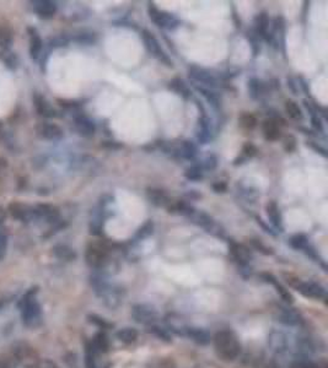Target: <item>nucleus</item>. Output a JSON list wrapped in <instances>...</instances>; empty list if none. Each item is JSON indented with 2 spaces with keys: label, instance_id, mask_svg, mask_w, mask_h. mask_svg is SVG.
<instances>
[{
  "label": "nucleus",
  "instance_id": "nucleus-1",
  "mask_svg": "<svg viewBox=\"0 0 328 368\" xmlns=\"http://www.w3.org/2000/svg\"><path fill=\"white\" fill-rule=\"evenodd\" d=\"M214 348L218 357L225 362H231L241 353V344L231 330H221L214 337Z\"/></svg>",
  "mask_w": 328,
  "mask_h": 368
},
{
  "label": "nucleus",
  "instance_id": "nucleus-2",
  "mask_svg": "<svg viewBox=\"0 0 328 368\" xmlns=\"http://www.w3.org/2000/svg\"><path fill=\"white\" fill-rule=\"evenodd\" d=\"M91 285L96 295L103 301L109 309L117 308L122 303V291L119 287L111 285L101 275L91 276Z\"/></svg>",
  "mask_w": 328,
  "mask_h": 368
},
{
  "label": "nucleus",
  "instance_id": "nucleus-3",
  "mask_svg": "<svg viewBox=\"0 0 328 368\" xmlns=\"http://www.w3.org/2000/svg\"><path fill=\"white\" fill-rule=\"evenodd\" d=\"M37 289H31L18 302V308L21 309L22 322L26 327L34 328L41 323L42 311L38 301L36 300Z\"/></svg>",
  "mask_w": 328,
  "mask_h": 368
},
{
  "label": "nucleus",
  "instance_id": "nucleus-4",
  "mask_svg": "<svg viewBox=\"0 0 328 368\" xmlns=\"http://www.w3.org/2000/svg\"><path fill=\"white\" fill-rule=\"evenodd\" d=\"M294 289H297L305 297L315 298V300H324L326 298V289L322 285L314 281H301L300 279L288 280Z\"/></svg>",
  "mask_w": 328,
  "mask_h": 368
},
{
  "label": "nucleus",
  "instance_id": "nucleus-5",
  "mask_svg": "<svg viewBox=\"0 0 328 368\" xmlns=\"http://www.w3.org/2000/svg\"><path fill=\"white\" fill-rule=\"evenodd\" d=\"M85 259L87 265L94 269H101L106 265L108 260L107 250L101 244H90L85 253Z\"/></svg>",
  "mask_w": 328,
  "mask_h": 368
},
{
  "label": "nucleus",
  "instance_id": "nucleus-6",
  "mask_svg": "<svg viewBox=\"0 0 328 368\" xmlns=\"http://www.w3.org/2000/svg\"><path fill=\"white\" fill-rule=\"evenodd\" d=\"M141 37H143V41H144V44H145L146 49H148V52L150 53L151 55H154L157 60L164 63L165 65L172 66V61L170 60V58L167 57L166 53L164 52V49H162L161 46H160L159 41H157V39L150 33V32L144 30L143 33H141Z\"/></svg>",
  "mask_w": 328,
  "mask_h": 368
},
{
  "label": "nucleus",
  "instance_id": "nucleus-7",
  "mask_svg": "<svg viewBox=\"0 0 328 368\" xmlns=\"http://www.w3.org/2000/svg\"><path fill=\"white\" fill-rule=\"evenodd\" d=\"M132 317L135 322L140 323V324L151 325L159 319V313L153 306L137 305L133 307Z\"/></svg>",
  "mask_w": 328,
  "mask_h": 368
},
{
  "label": "nucleus",
  "instance_id": "nucleus-8",
  "mask_svg": "<svg viewBox=\"0 0 328 368\" xmlns=\"http://www.w3.org/2000/svg\"><path fill=\"white\" fill-rule=\"evenodd\" d=\"M148 11H149V16H150L151 20H153L154 22L159 26V27L169 28V30H171V28L177 27L178 23H180V21H178L172 14H169V12H165V11H160V10H157L153 4L149 5Z\"/></svg>",
  "mask_w": 328,
  "mask_h": 368
},
{
  "label": "nucleus",
  "instance_id": "nucleus-9",
  "mask_svg": "<svg viewBox=\"0 0 328 368\" xmlns=\"http://www.w3.org/2000/svg\"><path fill=\"white\" fill-rule=\"evenodd\" d=\"M288 346H289V340L283 332L273 330L268 335V348L272 353L281 355L288 350Z\"/></svg>",
  "mask_w": 328,
  "mask_h": 368
},
{
  "label": "nucleus",
  "instance_id": "nucleus-10",
  "mask_svg": "<svg viewBox=\"0 0 328 368\" xmlns=\"http://www.w3.org/2000/svg\"><path fill=\"white\" fill-rule=\"evenodd\" d=\"M188 74L191 79L196 80V81L198 82H202V84L207 85V86L210 87L218 86L217 77L203 68H199V66H191V68L188 69Z\"/></svg>",
  "mask_w": 328,
  "mask_h": 368
},
{
  "label": "nucleus",
  "instance_id": "nucleus-11",
  "mask_svg": "<svg viewBox=\"0 0 328 368\" xmlns=\"http://www.w3.org/2000/svg\"><path fill=\"white\" fill-rule=\"evenodd\" d=\"M9 210L10 214L12 215V217L18 221H22V222H28V221L36 218L34 217L33 207L27 206V205L25 204H21V202H12L9 206Z\"/></svg>",
  "mask_w": 328,
  "mask_h": 368
},
{
  "label": "nucleus",
  "instance_id": "nucleus-12",
  "mask_svg": "<svg viewBox=\"0 0 328 368\" xmlns=\"http://www.w3.org/2000/svg\"><path fill=\"white\" fill-rule=\"evenodd\" d=\"M33 105L37 113H38L39 116L44 117V118H53V117H55L54 108H53L52 106H50V103L48 102L43 96L39 95V93H34L33 95Z\"/></svg>",
  "mask_w": 328,
  "mask_h": 368
},
{
  "label": "nucleus",
  "instance_id": "nucleus-13",
  "mask_svg": "<svg viewBox=\"0 0 328 368\" xmlns=\"http://www.w3.org/2000/svg\"><path fill=\"white\" fill-rule=\"evenodd\" d=\"M230 254L241 265H246L252 259V255H251L249 248L245 247L244 244L235 243V242H231L230 243Z\"/></svg>",
  "mask_w": 328,
  "mask_h": 368
},
{
  "label": "nucleus",
  "instance_id": "nucleus-14",
  "mask_svg": "<svg viewBox=\"0 0 328 368\" xmlns=\"http://www.w3.org/2000/svg\"><path fill=\"white\" fill-rule=\"evenodd\" d=\"M74 124H75L76 130L80 135L82 137H92L95 134V130L96 127L94 124V122L91 119H89L87 117L85 116H76L75 119H74Z\"/></svg>",
  "mask_w": 328,
  "mask_h": 368
},
{
  "label": "nucleus",
  "instance_id": "nucleus-15",
  "mask_svg": "<svg viewBox=\"0 0 328 368\" xmlns=\"http://www.w3.org/2000/svg\"><path fill=\"white\" fill-rule=\"evenodd\" d=\"M33 11L41 17H52L57 11V5L50 0H38L33 2Z\"/></svg>",
  "mask_w": 328,
  "mask_h": 368
},
{
  "label": "nucleus",
  "instance_id": "nucleus-16",
  "mask_svg": "<svg viewBox=\"0 0 328 368\" xmlns=\"http://www.w3.org/2000/svg\"><path fill=\"white\" fill-rule=\"evenodd\" d=\"M278 321L287 325H298L301 323V317L295 309L288 307H279Z\"/></svg>",
  "mask_w": 328,
  "mask_h": 368
},
{
  "label": "nucleus",
  "instance_id": "nucleus-17",
  "mask_svg": "<svg viewBox=\"0 0 328 368\" xmlns=\"http://www.w3.org/2000/svg\"><path fill=\"white\" fill-rule=\"evenodd\" d=\"M27 31L28 36H30V55L32 59L37 60L39 58V55H41L42 48H43L42 38L38 32L34 30V28L30 27Z\"/></svg>",
  "mask_w": 328,
  "mask_h": 368
},
{
  "label": "nucleus",
  "instance_id": "nucleus-18",
  "mask_svg": "<svg viewBox=\"0 0 328 368\" xmlns=\"http://www.w3.org/2000/svg\"><path fill=\"white\" fill-rule=\"evenodd\" d=\"M38 132L39 135L47 140H59L63 138V130L58 125L50 124V123H44V124L39 125Z\"/></svg>",
  "mask_w": 328,
  "mask_h": 368
},
{
  "label": "nucleus",
  "instance_id": "nucleus-19",
  "mask_svg": "<svg viewBox=\"0 0 328 368\" xmlns=\"http://www.w3.org/2000/svg\"><path fill=\"white\" fill-rule=\"evenodd\" d=\"M185 337L191 338L192 340L196 341L197 344H201V345H205L210 341V335L207 330L202 329V328H194V327H188L186 330Z\"/></svg>",
  "mask_w": 328,
  "mask_h": 368
},
{
  "label": "nucleus",
  "instance_id": "nucleus-20",
  "mask_svg": "<svg viewBox=\"0 0 328 368\" xmlns=\"http://www.w3.org/2000/svg\"><path fill=\"white\" fill-rule=\"evenodd\" d=\"M267 215H268L271 223L277 228V230H283V223H282V215L281 210H279L278 205L276 201H269L267 204Z\"/></svg>",
  "mask_w": 328,
  "mask_h": 368
},
{
  "label": "nucleus",
  "instance_id": "nucleus-21",
  "mask_svg": "<svg viewBox=\"0 0 328 368\" xmlns=\"http://www.w3.org/2000/svg\"><path fill=\"white\" fill-rule=\"evenodd\" d=\"M146 196H148L149 201L155 205V206H166L170 202L167 194L165 191L160 190V189H148L146 190Z\"/></svg>",
  "mask_w": 328,
  "mask_h": 368
},
{
  "label": "nucleus",
  "instance_id": "nucleus-22",
  "mask_svg": "<svg viewBox=\"0 0 328 368\" xmlns=\"http://www.w3.org/2000/svg\"><path fill=\"white\" fill-rule=\"evenodd\" d=\"M262 276H263V279H265L267 282H271V284L273 285L274 287H276L277 292L279 293V296H281V297H282V300H284L285 302H288V303H293V296H292V293L288 291V290L285 289L284 286H282V285L279 284L278 281H277L276 277H274L273 275H271V274H263Z\"/></svg>",
  "mask_w": 328,
  "mask_h": 368
},
{
  "label": "nucleus",
  "instance_id": "nucleus-23",
  "mask_svg": "<svg viewBox=\"0 0 328 368\" xmlns=\"http://www.w3.org/2000/svg\"><path fill=\"white\" fill-rule=\"evenodd\" d=\"M53 254H54L55 258L60 260H65V261H71L76 258V253L71 249L70 247L65 244H58L53 248Z\"/></svg>",
  "mask_w": 328,
  "mask_h": 368
},
{
  "label": "nucleus",
  "instance_id": "nucleus-24",
  "mask_svg": "<svg viewBox=\"0 0 328 368\" xmlns=\"http://www.w3.org/2000/svg\"><path fill=\"white\" fill-rule=\"evenodd\" d=\"M263 134L267 140L274 141L281 137V130H279L278 124L273 119H267L263 123Z\"/></svg>",
  "mask_w": 328,
  "mask_h": 368
},
{
  "label": "nucleus",
  "instance_id": "nucleus-25",
  "mask_svg": "<svg viewBox=\"0 0 328 368\" xmlns=\"http://www.w3.org/2000/svg\"><path fill=\"white\" fill-rule=\"evenodd\" d=\"M167 324H169L170 330L175 332L176 334L183 335V337H185L186 330H187L188 325L186 324L182 318L176 317V316H171V317H169V319H167Z\"/></svg>",
  "mask_w": 328,
  "mask_h": 368
},
{
  "label": "nucleus",
  "instance_id": "nucleus-26",
  "mask_svg": "<svg viewBox=\"0 0 328 368\" xmlns=\"http://www.w3.org/2000/svg\"><path fill=\"white\" fill-rule=\"evenodd\" d=\"M91 346L97 354L106 353L108 350V339L106 337L105 333H97L95 335V338L92 339Z\"/></svg>",
  "mask_w": 328,
  "mask_h": 368
},
{
  "label": "nucleus",
  "instance_id": "nucleus-27",
  "mask_svg": "<svg viewBox=\"0 0 328 368\" xmlns=\"http://www.w3.org/2000/svg\"><path fill=\"white\" fill-rule=\"evenodd\" d=\"M12 43V31L11 28L5 25H0V48L2 50H7Z\"/></svg>",
  "mask_w": 328,
  "mask_h": 368
},
{
  "label": "nucleus",
  "instance_id": "nucleus-28",
  "mask_svg": "<svg viewBox=\"0 0 328 368\" xmlns=\"http://www.w3.org/2000/svg\"><path fill=\"white\" fill-rule=\"evenodd\" d=\"M117 339L124 344H132L137 340L138 332L134 328H123L117 332Z\"/></svg>",
  "mask_w": 328,
  "mask_h": 368
},
{
  "label": "nucleus",
  "instance_id": "nucleus-29",
  "mask_svg": "<svg viewBox=\"0 0 328 368\" xmlns=\"http://www.w3.org/2000/svg\"><path fill=\"white\" fill-rule=\"evenodd\" d=\"M256 31H257L258 34H261L262 37H267L268 34V27H269V17L266 12H262V14L257 15L256 17Z\"/></svg>",
  "mask_w": 328,
  "mask_h": 368
},
{
  "label": "nucleus",
  "instance_id": "nucleus-30",
  "mask_svg": "<svg viewBox=\"0 0 328 368\" xmlns=\"http://www.w3.org/2000/svg\"><path fill=\"white\" fill-rule=\"evenodd\" d=\"M169 87L172 90L173 92H176L177 95L182 96V97L186 98V100L191 97V91H189L188 87L186 86V84L181 79H173L172 81L170 82Z\"/></svg>",
  "mask_w": 328,
  "mask_h": 368
},
{
  "label": "nucleus",
  "instance_id": "nucleus-31",
  "mask_svg": "<svg viewBox=\"0 0 328 368\" xmlns=\"http://www.w3.org/2000/svg\"><path fill=\"white\" fill-rule=\"evenodd\" d=\"M197 138L202 144H207V141L210 139V123L207 118L199 119V130Z\"/></svg>",
  "mask_w": 328,
  "mask_h": 368
},
{
  "label": "nucleus",
  "instance_id": "nucleus-32",
  "mask_svg": "<svg viewBox=\"0 0 328 368\" xmlns=\"http://www.w3.org/2000/svg\"><path fill=\"white\" fill-rule=\"evenodd\" d=\"M178 156H181L182 159H187V160H192L197 154V148L194 146V144L189 143V141H185L182 143L181 148L177 150Z\"/></svg>",
  "mask_w": 328,
  "mask_h": 368
},
{
  "label": "nucleus",
  "instance_id": "nucleus-33",
  "mask_svg": "<svg viewBox=\"0 0 328 368\" xmlns=\"http://www.w3.org/2000/svg\"><path fill=\"white\" fill-rule=\"evenodd\" d=\"M285 111H287L288 116L293 119H297V121H301L303 119V112L295 102L293 101H287L285 103Z\"/></svg>",
  "mask_w": 328,
  "mask_h": 368
},
{
  "label": "nucleus",
  "instance_id": "nucleus-34",
  "mask_svg": "<svg viewBox=\"0 0 328 368\" xmlns=\"http://www.w3.org/2000/svg\"><path fill=\"white\" fill-rule=\"evenodd\" d=\"M0 59L4 61L5 65H6L9 69H16V66H17V63H18L17 57L15 55V53L10 52L9 49L2 50V52L0 53Z\"/></svg>",
  "mask_w": 328,
  "mask_h": 368
},
{
  "label": "nucleus",
  "instance_id": "nucleus-35",
  "mask_svg": "<svg viewBox=\"0 0 328 368\" xmlns=\"http://www.w3.org/2000/svg\"><path fill=\"white\" fill-rule=\"evenodd\" d=\"M96 356H97V353L92 349L91 344H87L86 350H85V366L86 368H97Z\"/></svg>",
  "mask_w": 328,
  "mask_h": 368
},
{
  "label": "nucleus",
  "instance_id": "nucleus-36",
  "mask_svg": "<svg viewBox=\"0 0 328 368\" xmlns=\"http://www.w3.org/2000/svg\"><path fill=\"white\" fill-rule=\"evenodd\" d=\"M249 92L250 96L253 98V100H257L260 98V96L262 95L263 92V86L261 84L260 80L257 79H251L249 81Z\"/></svg>",
  "mask_w": 328,
  "mask_h": 368
},
{
  "label": "nucleus",
  "instance_id": "nucleus-37",
  "mask_svg": "<svg viewBox=\"0 0 328 368\" xmlns=\"http://www.w3.org/2000/svg\"><path fill=\"white\" fill-rule=\"evenodd\" d=\"M290 245L295 249L304 250L309 247V239L305 234H297L290 239Z\"/></svg>",
  "mask_w": 328,
  "mask_h": 368
},
{
  "label": "nucleus",
  "instance_id": "nucleus-38",
  "mask_svg": "<svg viewBox=\"0 0 328 368\" xmlns=\"http://www.w3.org/2000/svg\"><path fill=\"white\" fill-rule=\"evenodd\" d=\"M202 167L199 166H192L186 170L185 177L189 181H201L203 178V172H202Z\"/></svg>",
  "mask_w": 328,
  "mask_h": 368
},
{
  "label": "nucleus",
  "instance_id": "nucleus-39",
  "mask_svg": "<svg viewBox=\"0 0 328 368\" xmlns=\"http://www.w3.org/2000/svg\"><path fill=\"white\" fill-rule=\"evenodd\" d=\"M153 230H154V223H153V221L149 220L148 222L144 223L139 230H138L137 234H135V238L137 239L146 238V237H149L151 233H153Z\"/></svg>",
  "mask_w": 328,
  "mask_h": 368
},
{
  "label": "nucleus",
  "instance_id": "nucleus-40",
  "mask_svg": "<svg viewBox=\"0 0 328 368\" xmlns=\"http://www.w3.org/2000/svg\"><path fill=\"white\" fill-rule=\"evenodd\" d=\"M197 90H198V91L204 96L205 100H207L208 102L210 103V105L214 106V107H218V106H219V98H218L217 93L209 91V90L204 89V87H198V86H197Z\"/></svg>",
  "mask_w": 328,
  "mask_h": 368
},
{
  "label": "nucleus",
  "instance_id": "nucleus-41",
  "mask_svg": "<svg viewBox=\"0 0 328 368\" xmlns=\"http://www.w3.org/2000/svg\"><path fill=\"white\" fill-rule=\"evenodd\" d=\"M240 122H241L242 127L246 128V129H253V128L256 127V123H257V121H256V118L252 114H244V116L240 118Z\"/></svg>",
  "mask_w": 328,
  "mask_h": 368
},
{
  "label": "nucleus",
  "instance_id": "nucleus-42",
  "mask_svg": "<svg viewBox=\"0 0 328 368\" xmlns=\"http://www.w3.org/2000/svg\"><path fill=\"white\" fill-rule=\"evenodd\" d=\"M7 249V234L6 232L0 231V260H2L6 255Z\"/></svg>",
  "mask_w": 328,
  "mask_h": 368
},
{
  "label": "nucleus",
  "instance_id": "nucleus-43",
  "mask_svg": "<svg viewBox=\"0 0 328 368\" xmlns=\"http://www.w3.org/2000/svg\"><path fill=\"white\" fill-rule=\"evenodd\" d=\"M218 165V159L213 155L208 156L207 159L203 161V165H202V170H207V171H213L217 167Z\"/></svg>",
  "mask_w": 328,
  "mask_h": 368
},
{
  "label": "nucleus",
  "instance_id": "nucleus-44",
  "mask_svg": "<svg viewBox=\"0 0 328 368\" xmlns=\"http://www.w3.org/2000/svg\"><path fill=\"white\" fill-rule=\"evenodd\" d=\"M290 368H320L316 364H313L310 361H298L295 364L292 365Z\"/></svg>",
  "mask_w": 328,
  "mask_h": 368
},
{
  "label": "nucleus",
  "instance_id": "nucleus-45",
  "mask_svg": "<svg viewBox=\"0 0 328 368\" xmlns=\"http://www.w3.org/2000/svg\"><path fill=\"white\" fill-rule=\"evenodd\" d=\"M242 151H244L245 156L246 157H252L253 155H256V153H257V149H256L252 144H246V145L244 146V150Z\"/></svg>",
  "mask_w": 328,
  "mask_h": 368
},
{
  "label": "nucleus",
  "instance_id": "nucleus-46",
  "mask_svg": "<svg viewBox=\"0 0 328 368\" xmlns=\"http://www.w3.org/2000/svg\"><path fill=\"white\" fill-rule=\"evenodd\" d=\"M311 123H313V127L317 130V132L320 133L324 132V125H322L321 119H320L319 116H314L313 119H311Z\"/></svg>",
  "mask_w": 328,
  "mask_h": 368
},
{
  "label": "nucleus",
  "instance_id": "nucleus-47",
  "mask_svg": "<svg viewBox=\"0 0 328 368\" xmlns=\"http://www.w3.org/2000/svg\"><path fill=\"white\" fill-rule=\"evenodd\" d=\"M294 149H295V139L293 137L287 138V140H285V150H287L288 153H292Z\"/></svg>",
  "mask_w": 328,
  "mask_h": 368
},
{
  "label": "nucleus",
  "instance_id": "nucleus-48",
  "mask_svg": "<svg viewBox=\"0 0 328 368\" xmlns=\"http://www.w3.org/2000/svg\"><path fill=\"white\" fill-rule=\"evenodd\" d=\"M37 368H59V367H58L54 362L50 361V360H43V361L39 362L38 367Z\"/></svg>",
  "mask_w": 328,
  "mask_h": 368
},
{
  "label": "nucleus",
  "instance_id": "nucleus-49",
  "mask_svg": "<svg viewBox=\"0 0 328 368\" xmlns=\"http://www.w3.org/2000/svg\"><path fill=\"white\" fill-rule=\"evenodd\" d=\"M226 188H228V186H226V184L224 182H218L213 184V189H214L217 193H224V191L226 190Z\"/></svg>",
  "mask_w": 328,
  "mask_h": 368
},
{
  "label": "nucleus",
  "instance_id": "nucleus-50",
  "mask_svg": "<svg viewBox=\"0 0 328 368\" xmlns=\"http://www.w3.org/2000/svg\"><path fill=\"white\" fill-rule=\"evenodd\" d=\"M90 318H91V319H90V321H91L92 323H95V324L100 325L101 328H106V327H108L107 323H106L105 321H102V319H101V318H97V317H95V316L90 317Z\"/></svg>",
  "mask_w": 328,
  "mask_h": 368
},
{
  "label": "nucleus",
  "instance_id": "nucleus-51",
  "mask_svg": "<svg viewBox=\"0 0 328 368\" xmlns=\"http://www.w3.org/2000/svg\"><path fill=\"white\" fill-rule=\"evenodd\" d=\"M252 243L255 244V247H256V248H258V249H261V250H262L263 253H266V254H271V253H272V252H271V249H268V248H266L265 245H263L262 243H261V242H258V241H253Z\"/></svg>",
  "mask_w": 328,
  "mask_h": 368
},
{
  "label": "nucleus",
  "instance_id": "nucleus-52",
  "mask_svg": "<svg viewBox=\"0 0 328 368\" xmlns=\"http://www.w3.org/2000/svg\"><path fill=\"white\" fill-rule=\"evenodd\" d=\"M66 43H68V41H66V38H64V37H58V38H55L54 41H53V44H54L55 47L66 46Z\"/></svg>",
  "mask_w": 328,
  "mask_h": 368
},
{
  "label": "nucleus",
  "instance_id": "nucleus-53",
  "mask_svg": "<svg viewBox=\"0 0 328 368\" xmlns=\"http://www.w3.org/2000/svg\"><path fill=\"white\" fill-rule=\"evenodd\" d=\"M309 145H310V146H311V148H313L315 151H317V153H319V154L324 155V156H325V157H327L326 150H325V149H322V148H321V146H317V145H316V144H314V143H309Z\"/></svg>",
  "mask_w": 328,
  "mask_h": 368
},
{
  "label": "nucleus",
  "instance_id": "nucleus-54",
  "mask_svg": "<svg viewBox=\"0 0 328 368\" xmlns=\"http://www.w3.org/2000/svg\"><path fill=\"white\" fill-rule=\"evenodd\" d=\"M5 169H6V162H5V160L0 159V175H2V173H4Z\"/></svg>",
  "mask_w": 328,
  "mask_h": 368
},
{
  "label": "nucleus",
  "instance_id": "nucleus-55",
  "mask_svg": "<svg viewBox=\"0 0 328 368\" xmlns=\"http://www.w3.org/2000/svg\"><path fill=\"white\" fill-rule=\"evenodd\" d=\"M160 368H172V366L170 364H162L161 367Z\"/></svg>",
  "mask_w": 328,
  "mask_h": 368
},
{
  "label": "nucleus",
  "instance_id": "nucleus-56",
  "mask_svg": "<svg viewBox=\"0 0 328 368\" xmlns=\"http://www.w3.org/2000/svg\"><path fill=\"white\" fill-rule=\"evenodd\" d=\"M0 368H9V366L5 362H0Z\"/></svg>",
  "mask_w": 328,
  "mask_h": 368
}]
</instances>
